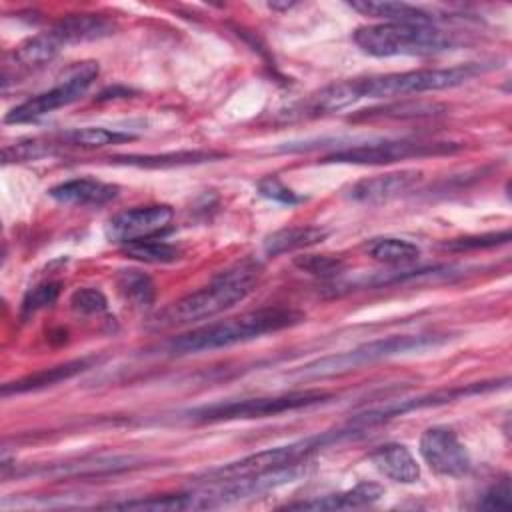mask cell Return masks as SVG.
<instances>
[{
	"mask_svg": "<svg viewBox=\"0 0 512 512\" xmlns=\"http://www.w3.org/2000/svg\"><path fill=\"white\" fill-rule=\"evenodd\" d=\"M496 388L494 384H470V386H462V388H450V390H438V392H430V394H422V396H414V398H402V400H390L382 406L376 408H368L360 414L354 416L352 426L354 428H370L376 424H382L390 418L402 416L406 412L412 410H420V408H430V406H440V404H448L456 398H464V396H472L484 390H492Z\"/></svg>",
	"mask_w": 512,
	"mask_h": 512,
	"instance_id": "cell-12",
	"label": "cell"
},
{
	"mask_svg": "<svg viewBox=\"0 0 512 512\" xmlns=\"http://www.w3.org/2000/svg\"><path fill=\"white\" fill-rule=\"evenodd\" d=\"M462 150L458 142H430V140H382L366 142L358 146H346L324 158L330 164H358V166H380L408 158L442 156Z\"/></svg>",
	"mask_w": 512,
	"mask_h": 512,
	"instance_id": "cell-9",
	"label": "cell"
},
{
	"mask_svg": "<svg viewBox=\"0 0 512 512\" xmlns=\"http://www.w3.org/2000/svg\"><path fill=\"white\" fill-rule=\"evenodd\" d=\"M56 150H58V146H56L52 136H48V138H28V140H20V142L4 146L2 162L10 164V162L38 160V158L54 154Z\"/></svg>",
	"mask_w": 512,
	"mask_h": 512,
	"instance_id": "cell-30",
	"label": "cell"
},
{
	"mask_svg": "<svg viewBox=\"0 0 512 512\" xmlns=\"http://www.w3.org/2000/svg\"><path fill=\"white\" fill-rule=\"evenodd\" d=\"M94 362V358H76V360H70V362H64V364H58V366H52V368H44V370H38L34 374H28L20 380H14V382H8L2 386V396H10V394H24V392H34V390H42V388H48V386H54L58 382H64L84 370L90 368V364Z\"/></svg>",
	"mask_w": 512,
	"mask_h": 512,
	"instance_id": "cell-18",
	"label": "cell"
},
{
	"mask_svg": "<svg viewBox=\"0 0 512 512\" xmlns=\"http://www.w3.org/2000/svg\"><path fill=\"white\" fill-rule=\"evenodd\" d=\"M446 338L440 334H400V336H388L380 338L368 344H362L358 348L324 356L320 360H314L300 370L294 372V378L298 380H318V378H332L346 374L350 370H356L360 366L392 358L398 354H408V352H418L430 346L442 344Z\"/></svg>",
	"mask_w": 512,
	"mask_h": 512,
	"instance_id": "cell-4",
	"label": "cell"
},
{
	"mask_svg": "<svg viewBox=\"0 0 512 512\" xmlns=\"http://www.w3.org/2000/svg\"><path fill=\"white\" fill-rule=\"evenodd\" d=\"M348 6L356 12H360L362 16H370V18H378L384 22H404V24H432V16L414 6V4H406V2H374V0H356V2H348Z\"/></svg>",
	"mask_w": 512,
	"mask_h": 512,
	"instance_id": "cell-21",
	"label": "cell"
},
{
	"mask_svg": "<svg viewBox=\"0 0 512 512\" xmlns=\"http://www.w3.org/2000/svg\"><path fill=\"white\" fill-rule=\"evenodd\" d=\"M118 292L136 308H148L154 302L156 288L148 274L140 270H120L116 276Z\"/></svg>",
	"mask_w": 512,
	"mask_h": 512,
	"instance_id": "cell-27",
	"label": "cell"
},
{
	"mask_svg": "<svg viewBox=\"0 0 512 512\" xmlns=\"http://www.w3.org/2000/svg\"><path fill=\"white\" fill-rule=\"evenodd\" d=\"M304 322V314L294 308H258L252 312H244L234 318H226L220 322H212L194 330H188L176 338H172L166 348L172 354H196L216 348H226L238 342H246L252 338H260L264 334L280 332Z\"/></svg>",
	"mask_w": 512,
	"mask_h": 512,
	"instance_id": "cell-2",
	"label": "cell"
},
{
	"mask_svg": "<svg viewBox=\"0 0 512 512\" xmlns=\"http://www.w3.org/2000/svg\"><path fill=\"white\" fill-rule=\"evenodd\" d=\"M510 496H512L510 482L504 478V480H500L498 484L490 486L484 492L482 500L478 502V508H484V510H510V506H512Z\"/></svg>",
	"mask_w": 512,
	"mask_h": 512,
	"instance_id": "cell-36",
	"label": "cell"
},
{
	"mask_svg": "<svg viewBox=\"0 0 512 512\" xmlns=\"http://www.w3.org/2000/svg\"><path fill=\"white\" fill-rule=\"evenodd\" d=\"M138 466V460L132 456H108V458H82L78 462H66L58 464L46 474L54 476H98V474H108V472H120V470H130Z\"/></svg>",
	"mask_w": 512,
	"mask_h": 512,
	"instance_id": "cell-25",
	"label": "cell"
},
{
	"mask_svg": "<svg viewBox=\"0 0 512 512\" xmlns=\"http://www.w3.org/2000/svg\"><path fill=\"white\" fill-rule=\"evenodd\" d=\"M104 508L172 512V510H204V508H210V502L202 492H188V494H162V496L134 498L126 502H112V504H106Z\"/></svg>",
	"mask_w": 512,
	"mask_h": 512,
	"instance_id": "cell-22",
	"label": "cell"
},
{
	"mask_svg": "<svg viewBox=\"0 0 512 512\" xmlns=\"http://www.w3.org/2000/svg\"><path fill=\"white\" fill-rule=\"evenodd\" d=\"M60 290H62V284H60V282H42V284L30 288V290L26 292V296L22 298L20 316H22V318H28V316L36 314L38 310L52 306V304L58 300Z\"/></svg>",
	"mask_w": 512,
	"mask_h": 512,
	"instance_id": "cell-32",
	"label": "cell"
},
{
	"mask_svg": "<svg viewBox=\"0 0 512 512\" xmlns=\"http://www.w3.org/2000/svg\"><path fill=\"white\" fill-rule=\"evenodd\" d=\"M174 212L166 204H150V206H136L114 214L106 222V238L116 244H132L146 238H156L158 234L166 232L172 224Z\"/></svg>",
	"mask_w": 512,
	"mask_h": 512,
	"instance_id": "cell-10",
	"label": "cell"
},
{
	"mask_svg": "<svg viewBox=\"0 0 512 512\" xmlns=\"http://www.w3.org/2000/svg\"><path fill=\"white\" fill-rule=\"evenodd\" d=\"M370 460L380 474L398 484H414L420 478V466L404 444H382L370 454Z\"/></svg>",
	"mask_w": 512,
	"mask_h": 512,
	"instance_id": "cell-17",
	"label": "cell"
},
{
	"mask_svg": "<svg viewBox=\"0 0 512 512\" xmlns=\"http://www.w3.org/2000/svg\"><path fill=\"white\" fill-rule=\"evenodd\" d=\"M420 180H422V172L418 170L390 172V174L372 176L356 182L350 188L348 196L362 204H382L412 190Z\"/></svg>",
	"mask_w": 512,
	"mask_h": 512,
	"instance_id": "cell-13",
	"label": "cell"
},
{
	"mask_svg": "<svg viewBox=\"0 0 512 512\" xmlns=\"http://www.w3.org/2000/svg\"><path fill=\"white\" fill-rule=\"evenodd\" d=\"M50 32L56 36V40L64 46L80 44V42H92L106 38L114 34V24L98 14H72L56 22Z\"/></svg>",
	"mask_w": 512,
	"mask_h": 512,
	"instance_id": "cell-16",
	"label": "cell"
},
{
	"mask_svg": "<svg viewBox=\"0 0 512 512\" xmlns=\"http://www.w3.org/2000/svg\"><path fill=\"white\" fill-rule=\"evenodd\" d=\"M294 266L318 278H334L344 270V260L330 254H304L294 258Z\"/></svg>",
	"mask_w": 512,
	"mask_h": 512,
	"instance_id": "cell-31",
	"label": "cell"
},
{
	"mask_svg": "<svg viewBox=\"0 0 512 512\" xmlns=\"http://www.w3.org/2000/svg\"><path fill=\"white\" fill-rule=\"evenodd\" d=\"M120 188L96 178H72L50 188V196L68 206H102L118 196Z\"/></svg>",
	"mask_w": 512,
	"mask_h": 512,
	"instance_id": "cell-14",
	"label": "cell"
},
{
	"mask_svg": "<svg viewBox=\"0 0 512 512\" xmlns=\"http://www.w3.org/2000/svg\"><path fill=\"white\" fill-rule=\"evenodd\" d=\"M444 106L436 104V102H394V104H386L380 108H370V110H362L360 114L354 116V120L366 118V120H374V118H420V116H434V114H442Z\"/></svg>",
	"mask_w": 512,
	"mask_h": 512,
	"instance_id": "cell-28",
	"label": "cell"
},
{
	"mask_svg": "<svg viewBox=\"0 0 512 512\" xmlns=\"http://www.w3.org/2000/svg\"><path fill=\"white\" fill-rule=\"evenodd\" d=\"M328 230L320 228V226H290V228H282L272 232L266 240H264V252L268 256H280L286 252H294V250H302L314 244H320L322 240H326Z\"/></svg>",
	"mask_w": 512,
	"mask_h": 512,
	"instance_id": "cell-24",
	"label": "cell"
},
{
	"mask_svg": "<svg viewBox=\"0 0 512 512\" xmlns=\"http://www.w3.org/2000/svg\"><path fill=\"white\" fill-rule=\"evenodd\" d=\"M506 242H510V230L452 238V240L444 242L442 248H446L450 252H464V250H478V248H494V246H500Z\"/></svg>",
	"mask_w": 512,
	"mask_h": 512,
	"instance_id": "cell-33",
	"label": "cell"
},
{
	"mask_svg": "<svg viewBox=\"0 0 512 512\" xmlns=\"http://www.w3.org/2000/svg\"><path fill=\"white\" fill-rule=\"evenodd\" d=\"M356 46L376 58L390 56H428L446 52L454 46V38L432 24L380 22L360 26L354 32Z\"/></svg>",
	"mask_w": 512,
	"mask_h": 512,
	"instance_id": "cell-3",
	"label": "cell"
},
{
	"mask_svg": "<svg viewBox=\"0 0 512 512\" xmlns=\"http://www.w3.org/2000/svg\"><path fill=\"white\" fill-rule=\"evenodd\" d=\"M98 70H100L98 62H92V60L78 62L76 66H72L68 70V74L56 86L14 106L4 116V122L6 124L36 122V120L44 118L46 114L80 100L86 94V90L90 88V84L94 82V78L98 76Z\"/></svg>",
	"mask_w": 512,
	"mask_h": 512,
	"instance_id": "cell-8",
	"label": "cell"
},
{
	"mask_svg": "<svg viewBox=\"0 0 512 512\" xmlns=\"http://www.w3.org/2000/svg\"><path fill=\"white\" fill-rule=\"evenodd\" d=\"M58 148H82V150H94L104 148L110 144H122L130 142L136 136L122 130H110L102 126H84V128H70L64 132H58L52 136Z\"/></svg>",
	"mask_w": 512,
	"mask_h": 512,
	"instance_id": "cell-20",
	"label": "cell"
},
{
	"mask_svg": "<svg viewBox=\"0 0 512 512\" xmlns=\"http://www.w3.org/2000/svg\"><path fill=\"white\" fill-rule=\"evenodd\" d=\"M256 188H258L260 196H264V198H268V200H274V202H280V204L292 206V204H298V202L304 200V198L298 196L294 190H290L288 186H284L276 176H266V178H262V180L256 184Z\"/></svg>",
	"mask_w": 512,
	"mask_h": 512,
	"instance_id": "cell-35",
	"label": "cell"
},
{
	"mask_svg": "<svg viewBox=\"0 0 512 512\" xmlns=\"http://www.w3.org/2000/svg\"><path fill=\"white\" fill-rule=\"evenodd\" d=\"M420 456L432 472L448 478H460L472 466L466 446L456 432L446 426H432L422 432Z\"/></svg>",
	"mask_w": 512,
	"mask_h": 512,
	"instance_id": "cell-11",
	"label": "cell"
},
{
	"mask_svg": "<svg viewBox=\"0 0 512 512\" xmlns=\"http://www.w3.org/2000/svg\"><path fill=\"white\" fill-rule=\"evenodd\" d=\"M124 254L128 258L148 262V264H170L180 258V250L164 240L146 238L124 246Z\"/></svg>",
	"mask_w": 512,
	"mask_h": 512,
	"instance_id": "cell-29",
	"label": "cell"
},
{
	"mask_svg": "<svg viewBox=\"0 0 512 512\" xmlns=\"http://www.w3.org/2000/svg\"><path fill=\"white\" fill-rule=\"evenodd\" d=\"M344 432H336V434H318V436H310L298 442H290L284 446H274V448H266L260 450L256 454H248L240 460L222 464L218 468L208 470L202 478L204 484L210 482H224V480H234V478H244V476H252V474H262L268 470H276V468H284V466H292V464H300V462H308V458L324 448L330 442H336Z\"/></svg>",
	"mask_w": 512,
	"mask_h": 512,
	"instance_id": "cell-7",
	"label": "cell"
},
{
	"mask_svg": "<svg viewBox=\"0 0 512 512\" xmlns=\"http://www.w3.org/2000/svg\"><path fill=\"white\" fill-rule=\"evenodd\" d=\"M478 68L474 66H454V68H422L408 72H394L370 78H354L352 94L354 100L362 98H394L408 94H422L434 90L454 88L466 80H470Z\"/></svg>",
	"mask_w": 512,
	"mask_h": 512,
	"instance_id": "cell-5",
	"label": "cell"
},
{
	"mask_svg": "<svg viewBox=\"0 0 512 512\" xmlns=\"http://www.w3.org/2000/svg\"><path fill=\"white\" fill-rule=\"evenodd\" d=\"M222 152H206V150H182V152H166V154H128V156H112L110 162L138 166V168H172L186 164H200L222 158Z\"/></svg>",
	"mask_w": 512,
	"mask_h": 512,
	"instance_id": "cell-23",
	"label": "cell"
},
{
	"mask_svg": "<svg viewBox=\"0 0 512 512\" xmlns=\"http://www.w3.org/2000/svg\"><path fill=\"white\" fill-rule=\"evenodd\" d=\"M260 278V266L252 260L238 262L220 272L210 284L170 302L150 318V326L164 330L208 320L244 300Z\"/></svg>",
	"mask_w": 512,
	"mask_h": 512,
	"instance_id": "cell-1",
	"label": "cell"
},
{
	"mask_svg": "<svg viewBox=\"0 0 512 512\" xmlns=\"http://www.w3.org/2000/svg\"><path fill=\"white\" fill-rule=\"evenodd\" d=\"M366 252L372 260L390 264V266H404L420 256V248L404 238H394V236H382L374 238L366 244Z\"/></svg>",
	"mask_w": 512,
	"mask_h": 512,
	"instance_id": "cell-26",
	"label": "cell"
},
{
	"mask_svg": "<svg viewBox=\"0 0 512 512\" xmlns=\"http://www.w3.org/2000/svg\"><path fill=\"white\" fill-rule=\"evenodd\" d=\"M70 306L78 314H102L108 310V300L100 290L86 286L72 292Z\"/></svg>",
	"mask_w": 512,
	"mask_h": 512,
	"instance_id": "cell-34",
	"label": "cell"
},
{
	"mask_svg": "<svg viewBox=\"0 0 512 512\" xmlns=\"http://www.w3.org/2000/svg\"><path fill=\"white\" fill-rule=\"evenodd\" d=\"M384 494V488L374 482H360L354 488H348L338 494H328V496H318L312 500H302V502H292L286 504L284 508L290 510H350V508H362L378 502Z\"/></svg>",
	"mask_w": 512,
	"mask_h": 512,
	"instance_id": "cell-15",
	"label": "cell"
},
{
	"mask_svg": "<svg viewBox=\"0 0 512 512\" xmlns=\"http://www.w3.org/2000/svg\"><path fill=\"white\" fill-rule=\"evenodd\" d=\"M60 50H62V44L56 40V36L50 30H46L42 34L30 36L24 42H20L14 48L12 60L6 66L12 64L16 70H36L48 64L50 60H54Z\"/></svg>",
	"mask_w": 512,
	"mask_h": 512,
	"instance_id": "cell-19",
	"label": "cell"
},
{
	"mask_svg": "<svg viewBox=\"0 0 512 512\" xmlns=\"http://www.w3.org/2000/svg\"><path fill=\"white\" fill-rule=\"evenodd\" d=\"M332 398L326 390H294L276 396H258L244 400H226L204 404L194 410H188L186 416L194 422H228V420H248V418H266L278 416L284 412L316 406Z\"/></svg>",
	"mask_w": 512,
	"mask_h": 512,
	"instance_id": "cell-6",
	"label": "cell"
}]
</instances>
